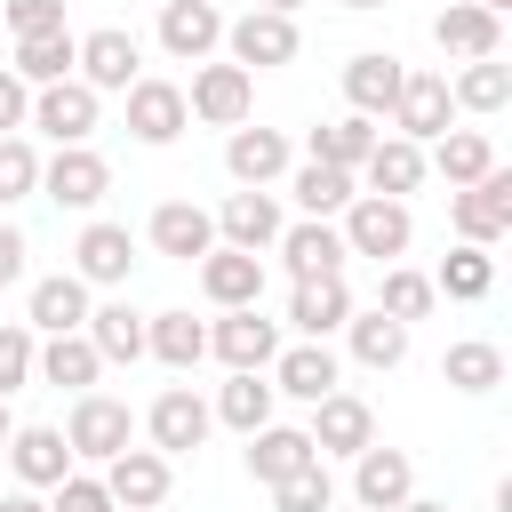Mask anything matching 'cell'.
Wrapping results in <instances>:
<instances>
[{
    "instance_id": "6da1fadb",
    "label": "cell",
    "mask_w": 512,
    "mask_h": 512,
    "mask_svg": "<svg viewBox=\"0 0 512 512\" xmlns=\"http://www.w3.org/2000/svg\"><path fill=\"white\" fill-rule=\"evenodd\" d=\"M344 256H376V264H400L408 256V240H416V216H408V200H376V192H352V208H344Z\"/></svg>"
},
{
    "instance_id": "7a4b0ae2",
    "label": "cell",
    "mask_w": 512,
    "mask_h": 512,
    "mask_svg": "<svg viewBox=\"0 0 512 512\" xmlns=\"http://www.w3.org/2000/svg\"><path fill=\"white\" fill-rule=\"evenodd\" d=\"M64 448H72V464L80 456L88 464H112L120 448H136V408L112 400V392H80L72 416H64Z\"/></svg>"
},
{
    "instance_id": "3957f363",
    "label": "cell",
    "mask_w": 512,
    "mask_h": 512,
    "mask_svg": "<svg viewBox=\"0 0 512 512\" xmlns=\"http://www.w3.org/2000/svg\"><path fill=\"white\" fill-rule=\"evenodd\" d=\"M448 224L464 232V248H496L504 232H512V168L496 160L480 184H464V192H448Z\"/></svg>"
},
{
    "instance_id": "277c9868",
    "label": "cell",
    "mask_w": 512,
    "mask_h": 512,
    "mask_svg": "<svg viewBox=\"0 0 512 512\" xmlns=\"http://www.w3.org/2000/svg\"><path fill=\"white\" fill-rule=\"evenodd\" d=\"M104 496H112V512H152V504H168V488H176V464L160 456V448H120L104 472Z\"/></svg>"
},
{
    "instance_id": "5b68a950",
    "label": "cell",
    "mask_w": 512,
    "mask_h": 512,
    "mask_svg": "<svg viewBox=\"0 0 512 512\" xmlns=\"http://www.w3.org/2000/svg\"><path fill=\"white\" fill-rule=\"evenodd\" d=\"M224 64H240V72H272V64H296V16H264V8H248V16H232L224 24Z\"/></svg>"
},
{
    "instance_id": "8992f818",
    "label": "cell",
    "mask_w": 512,
    "mask_h": 512,
    "mask_svg": "<svg viewBox=\"0 0 512 512\" xmlns=\"http://www.w3.org/2000/svg\"><path fill=\"white\" fill-rule=\"evenodd\" d=\"M144 56H136V32H120V24H96L88 40H80V64H72V80L80 88H96V96H128L144 72H136Z\"/></svg>"
},
{
    "instance_id": "52a82bcc",
    "label": "cell",
    "mask_w": 512,
    "mask_h": 512,
    "mask_svg": "<svg viewBox=\"0 0 512 512\" xmlns=\"http://www.w3.org/2000/svg\"><path fill=\"white\" fill-rule=\"evenodd\" d=\"M248 104H256V72H240V64H200L184 88V112L208 128H248Z\"/></svg>"
},
{
    "instance_id": "ba28073f",
    "label": "cell",
    "mask_w": 512,
    "mask_h": 512,
    "mask_svg": "<svg viewBox=\"0 0 512 512\" xmlns=\"http://www.w3.org/2000/svg\"><path fill=\"white\" fill-rule=\"evenodd\" d=\"M96 120H104V96L80 88V80H56V88H32V120L24 128H40L48 144H88Z\"/></svg>"
},
{
    "instance_id": "9c48e42d",
    "label": "cell",
    "mask_w": 512,
    "mask_h": 512,
    "mask_svg": "<svg viewBox=\"0 0 512 512\" xmlns=\"http://www.w3.org/2000/svg\"><path fill=\"white\" fill-rule=\"evenodd\" d=\"M304 440H312V456H360L368 440H376V408L360 400V392H328V400H312V424H304Z\"/></svg>"
},
{
    "instance_id": "30bf717a",
    "label": "cell",
    "mask_w": 512,
    "mask_h": 512,
    "mask_svg": "<svg viewBox=\"0 0 512 512\" xmlns=\"http://www.w3.org/2000/svg\"><path fill=\"white\" fill-rule=\"evenodd\" d=\"M40 192L56 208H96L112 192V168H104L96 144H56V160H40Z\"/></svg>"
},
{
    "instance_id": "8fae6325",
    "label": "cell",
    "mask_w": 512,
    "mask_h": 512,
    "mask_svg": "<svg viewBox=\"0 0 512 512\" xmlns=\"http://www.w3.org/2000/svg\"><path fill=\"white\" fill-rule=\"evenodd\" d=\"M128 272H136V232L112 224V216L80 224V240H72V280H88V288H120Z\"/></svg>"
},
{
    "instance_id": "7c38bea8",
    "label": "cell",
    "mask_w": 512,
    "mask_h": 512,
    "mask_svg": "<svg viewBox=\"0 0 512 512\" xmlns=\"http://www.w3.org/2000/svg\"><path fill=\"white\" fill-rule=\"evenodd\" d=\"M208 352H216L232 376H264L272 352H280V320H264L256 304H248V312H224V320L208 328Z\"/></svg>"
},
{
    "instance_id": "4fadbf2b",
    "label": "cell",
    "mask_w": 512,
    "mask_h": 512,
    "mask_svg": "<svg viewBox=\"0 0 512 512\" xmlns=\"http://www.w3.org/2000/svg\"><path fill=\"white\" fill-rule=\"evenodd\" d=\"M208 424H216V416H208V400H200L192 384H168V392L144 408V432H152V448H160L168 464H176V456H192V448L208 440Z\"/></svg>"
},
{
    "instance_id": "5bb4252c",
    "label": "cell",
    "mask_w": 512,
    "mask_h": 512,
    "mask_svg": "<svg viewBox=\"0 0 512 512\" xmlns=\"http://www.w3.org/2000/svg\"><path fill=\"white\" fill-rule=\"evenodd\" d=\"M408 496H416V464H408V448L368 440V448L352 456V504H360V512H392V504H408Z\"/></svg>"
},
{
    "instance_id": "9a60e30c",
    "label": "cell",
    "mask_w": 512,
    "mask_h": 512,
    "mask_svg": "<svg viewBox=\"0 0 512 512\" xmlns=\"http://www.w3.org/2000/svg\"><path fill=\"white\" fill-rule=\"evenodd\" d=\"M0 456H8V472H16V488H32V496H40V488H56V480L72 472V448H64V424H16Z\"/></svg>"
},
{
    "instance_id": "2e32d148",
    "label": "cell",
    "mask_w": 512,
    "mask_h": 512,
    "mask_svg": "<svg viewBox=\"0 0 512 512\" xmlns=\"http://www.w3.org/2000/svg\"><path fill=\"white\" fill-rule=\"evenodd\" d=\"M448 120H456V104H448V72H408V80H400V104H392V136L432 144V136H448Z\"/></svg>"
},
{
    "instance_id": "e0dca14e",
    "label": "cell",
    "mask_w": 512,
    "mask_h": 512,
    "mask_svg": "<svg viewBox=\"0 0 512 512\" xmlns=\"http://www.w3.org/2000/svg\"><path fill=\"white\" fill-rule=\"evenodd\" d=\"M296 160H288V136L280 128H232L224 136V176L240 184V192H264V184H280Z\"/></svg>"
},
{
    "instance_id": "ac0fdd59",
    "label": "cell",
    "mask_w": 512,
    "mask_h": 512,
    "mask_svg": "<svg viewBox=\"0 0 512 512\" xmlns=\"http://www.w3.org/2000/svg\"><path fill=\"white\" fill-rule=\"evenodd\" d=\"M264 376H272V392H288V400H304V408H312V400H328V392L344 384L336 352H328V344H304V336H296V344H280Z\"/></svg>"
},
{
    "instance_id": "d6986e66",
    "label": "cell",
    "mask_w": 512,
    "mask_h": 512,
    "mask_svg": "<svg viewBox=\"0 0 512 512\" xmlns=\"http://www.w3.org/2000/svg\"><path fill=\"white\" fill-rule=\"evenodd\" d=\"M432 40H440V56L480 64V56H504V16H488V8H472V0H448V8L432 16Z\"/></svg>"
},
{
    "instance_id": "ffe728a7",
    "label": "cell",
    "mask_w": 512,
    "mask_h": 512,
    "mask_svg": "<svg viewBox=\"0 0 512 512\" xmlns=\"http://www.w3.org/2000/svg\"><path fill=\"white\" fill-rule=\"evenodd\" d=\"M400 80H408V64H400V56H384V48H360V56L344 64V104H352L360 120H392V104H400Z\"/></svg>"
},
{
    "instance_id": "44dd1931",
    "label": "cell",
    "mask_w": 512,
    "mask_h": 512,
    "mask_svg": "<svg viewBox=\"0 0 512 512\" xmlns=\"http://www.w3.org/2000/svg\"><path fill=\"white\" fill-rule=\"evenodd\" d=\"M272 256H280L296 280H328V272H344V232L320 224V216H296V224H280Z\"/></svg>"
},
{
    "instance_id": "7402d4cb",
    "label": "cell",
    "mask_w": 512,
    "mask_h": 512,
    "mask_svg": "<svg viewBox=\"0 0 512 512\" xmlns=\"http://www.w3.org/2000/svg\"><path fill=\"white\" fill-rule=\"evenodd\" d=\"M200 296H208L216 312H248V304H264V256L208 248V256H200Z\"/></svg>"
},
{
    "instance_id": "603a6c76",
    "label": "cell",
    "mask_w": 512,
    "mask_h": 512,
    "mask_svg": "<svg viewBox=\"0 0 512 512\" xmlns=\"http://www.w3.org/2000/svg\"><path fill=\"white\" fill-rule=\"evenodd\" d=\"M160 48L176 64H208V48H224V8L216 0H168L160 8Z\"/></svg>"
},
{
    "instance_id": "cb8c5ba5",
    "label": "cell",
    "mask_w": 512,
    "mask_h": 512,
    "mask_svg": "<svg viewBox=\"0 0 512 512\" xmlns=\"http://www.w3.org/2000/svg\"><path fill=\"white\" fill-rule=\"evenodd\" d=\"M192 128V112H184V88L176 80H136L128 88V136L136 144H176Z\"/></svg>"
},
{
    "instance_id": "d4e9b609",
    "label": "cell",
    "mask_w": 512,
    "mask_h": 512,
    "mask_svg": "<svg viewBox=\"0 0 512 512\" xmlns=\"http://www.w3.org/2000/svg\"><path fill=\"white\" fill-rule=\"evenodd\" d=\"M280 240V200L272 192H232L216 208V248H240V256H264Z\"/></svg>"
},
{
    "instance_id": "484cf974",
    "label": "cell",
    "mask_w": 512,
    "mask_h": 512,
    "mask_svg": "<svg viewBox=\"0 0 512 512\" xmlns=\"http://www.w3.org/2000/svg\"><path fill=\"white\" fill-rule=\"evenodd\" d=\"M144 240H152L160 256H176V264H200V256L216 248V216L192 208V200H160L152 224H144Z\"/></svg>"
},
{
    "instance_id": "4316f807",
    "label": "cell",
    "mask_w": 512,
    "mask_h": 512,
    "mask_svg": "<svg viewBox=\"0 0 512 512\" xmlns=\"http://www.w3.org/2000/svg\"><path fill=\"white\" fill-rule=\"evenodd\" d=\"M344 320H352V288H344V272H328V280H296V296H288V328H296L304 344H328Z\"/></svg>"
},
{
    "instance_id": "83f0119b",
    "label": "cell",
    "mask_w": 512,
    "mask_h": 512,
    "mask_svg": "<svg viewBox=\"0 0 512 512\" xmlns=\"http://www.w3.org/2000/svg\"><path fill=\"white\" fill-rule=\"evenodd\" d=\"M80 320H88V280H72V272L32 280V304H24L32 336H80Z\"/></svg>"
},
{
    "instance_id": "f1b7e54d",
    "label": "cell",
    "mask_w": 512,
    "mask_h": 512,
    "mask_svg": "<svg viewBox=\"0 0 512 512\" xmlns=\"http://www.w3.org/2000/svg\"><path fill=\"white\" fill-rule=\"evenodd\" d=\"M80 336L96 344V360H104V368H112V360H120V368H136V360H144V312H136L128 296H112V304H88Z\"/></svg>"
},
{
    "instance_id": "f546056e",
    "label": "cell",
    "mask_w": 512,
    "mask_h": 512,
    "mask_svg": "<svg viewBox=\"0 0 512 512\" xmlns=\"http://www.w3.org/2000/svg\"><path fill=\"white\" fill-rule=\"evenodd\" d=\"M96 376H104V360H96V344L88 336H40V352H32V384H56V392H96Z\"/></svg>"
},
{
    "instance_id": "4dcf8cb0",
    "label": "cell",
    "mask_w": 512,
    "mask_h": 512,
    "mask_svg": "<svg viewBox=\"0 0 512 512\" xmlns=\"http://www.w3.org/2000/svg\"><path fill=\"white\" fill-rule=\"evenodd\" d=\"M488 168H496V144H488V128H448V136H432V152H424V176H448V192L480 184Z\"/></svg>"
},
{
    "instance_id": "1f68e13d",
    "label": "cell",
    "mask_w": 512,
    "mask_h": 512,
    "mask_svg": "<svg viewBox=\"0 0 512 512\" xmlns=\"http://www.w3.org/2000/svg\"><path fill=\"white\" fill-rule=\"evenodd\" d=\"M72 64H80V32H40V40H8V72H16L24 88H56V80H72Z\"/></svg>"
},
{
    "instance_id": "d6a6232c",
    "label": "cell",
    "mask_w": 512,
    "mask_h": 512,
    "mask_svg": "<svg viewBox=\"0 0 512 512\" xmlns=\"http://www.w3.org/2000/svg\"><path fill=\"white\" fill-rule=\"evenodd\" d=\"M360 184H368L376 200H408V192L424 184V144H408V136H376V152L360 160Z\"/></svg>"
},
{
    "instance_id": "836d02e7",
    "label": "cell",
    "mask_w": 512,
    "mask_h": 512,
    "mask_svg": "<svg viewBox=\"0 0 512 512\" xmlns=\"http://www.w3.org/2000/svg\"><path fill=\"white\" fill-rule=\"evenodd\" d=\"M144 352H152L160 368L192 376V368L208 360V320H192V312H152V320H144Z\"/></svg>"
},
{
    "instance_id": "e575fe53",
    "label": "cell",
    "mask_w": 512,
    "mask_h": 512,
    "mask_svg": "<svg viewBox=\"0 0 512 512\" xmlns=\"http://www.w3.org/2000/svg\"><path fill=\"white\" fill-rule=\"evenodd\" d=\"M304 464H320L312 440H304V424H264V432H248V480L280 488V480L304 472Z\"/></svg>"
},
{
    "instance_id": "d590c367",
    "label": "cell",
    "mask_w": 512,
    "mask_h": 512,
    "mask_svg": "<svg viewBox=\"0 0 512 512\" xmlns=\"http://www.w3.org/2000/svg\"><path fill=\"white\" fill-rule=\"evenodd\" d=\"M376 120H360V112H344V120H328V128H312V144H304V160H328V168H344V176H360V160L376 152Z\"/></svg>"
},
{
    "instance_id": "8d00e7d4",
    "label": "cell",
    "mask_w": 512,
    "mask_h": 512,
    "mask_svg": "<svg viewBox=\"0 0 512 512\" xmlns=\"http://www.w3.org/2000/svg\"><path fill=\"white\" fill-rule=\"evenodd\" d=\"M288 192H296V208L304 216H344L352 208V192H360V176H344V168H328V160H304V168H288Z\"/></svg>"
},
{
    "instance_id": "74e56055",
    "label": "cell",
    "mask_w": 512,
    "mask_h": 512,
    "mask_svg": "<svg viewBox=\"0 0 512 512\" xmlns=\"http://www.w3.org/2000/svg\"><path fill=\"white\" fill-rule=\"evenodd\" d=\"M272 400H280V392H272V376H224L208 416H216V424H232V432L248 440V432H264V424H272Z\"/></svg>"
},
{
    "instance_id": "f35d334b",
    "label": "cell",
    "mask_w": 512,
    "mask_h": 512,
    "mask_svg": "<svg viewBox=\"0 0 512 512\" xmlns=\"http://www.w3.org/2000/svg\"><path fill=\"white\" fill-rule=\"evenodd\" d=\"M448 104H456V112H480V120H496V112L512 104V72H504V56H480V64H464V72L448 80Z\"/></svg>"
},
{
    "instance_id": "ab89813d",
    "label": "cell",
    "mask_w": 512,
    "mask_h": 512,
    "mask_svg": "<svg viewBox=\"0 0 512 512\" xmlns=\"http://www.w3.org/2000/svg\"><path fill=\"white\" fill-rule=\"evenodd\" d=\"M344 344H352V360H360V368H376V376L408 360V328H400V320H384V312H352V320H344Z\"/></svg>"
},
{
    "instance_id": "60d3db41",
    "label": "cell",
    "mask_w": 512,
    "mask_h": 512,
    "mask_svg": "<svg viewBox=\"0 0 512 512\" xmlns=\"http://www.w3.org/2000/svg\"><path fill=\"white\" fill-rule=\"evenodd\" d=\"M488 288H496V256L488 248H448L440 272H432V296H448V304H480Z\"/></svg>"
},
{
    "instance_id": "b9f144b4",
    "label": "cell",
    "mask_w": 512,
    "mask_h": 512,
    "mask_svg": "<svg viewBox=\"0 0 512 512\" xmlns=\"http://www.w3.org/2000/svg\"><path fill=\"white\" fill-rule=\"evenodd\" d=\"M440 296H432V272H408V264H384V280H376V312L384 320H400V328H416L424 312H432Z\"/></svg>"
},
{
    "instance_id": "7bdbcfd3",
    "label": "cell",
    "mask_w": 512,
    "mask_h": 512,
    "mask_svg": "<svg viewBox=\"0 0 512 512\" xmlns=\"http://www.w3.org/2000/svg\"><path fill=\"white\" fill-rule=\"evenodd\" d=\"M440 376H448L456 392H496V384H504V352H496L488 336H464V344L440 352Z\"/></svg>"
},
{
    "instance_id": "ee69618b",
    "label": "cell",
    "mask_w": 512,
    "mask_h": 512,
    "mask_svg": "<svg viewBox=\"0 0 512 512\" xmlns=\"http://www.w3.org/2000/svg\"><path fill=\"white\" fill-rule=\"evenodd\" d=\"M272 512H336V480H328V456H320V464H304V472H288V480L272 488Z\"/></svg>"
},
{
    "instance_id": "f6af8a7d",
    "label": "cell",
    "mask_w": 512,
    "mask_h": 512,
    "mask_svg": "<svg viewBox=\"0 0 512 512\" xmlns=\"http://www.w3.org/2000/svg\"><path fill=\"white\" fill-rule=\"evenodd\" d=\"M40 192V152H32V136H0V208H16V200H32Z\"/></svg>"
},
{
    "instance_id": "bcb514c9",
    "label": "cell",
    "mask_w": 512,
    "mask_h": 512,
    "mask_svg": "<svg viewBox=\"0 0 512 512\" xmlns=\"http://www.w3.org/2000/svg\"><path fill=\"white\" fill-rule=\"evenodd\" d=\"M0 32L40 40V32H72V24H64V0H0Z\"/></svg>"
},
{
    "instance_id": "7dc6e473",
    "label": "cell",
    "mask_w": 512,
    "mask_h": 512,
    "mask_svg": "<svg viewBox=\"0 0 512 512\" xmlns=\"http://www.w3.org/2000/svg\"><path fill=\"white\" fill-rule=\"evenodd\" d=\"M32 352H40V336L24 320H0V400L32 384Z\"/></svg>"
},
{
    "instance_id": "c3c4849f",
    "label": "cell",
    "mask_w": 512,
    "mask_h": 512,
    "mask_svg": "<svg viewBox=\"0 0 512 512\" xmlns=\"http://www.w3.org/2000/svg\"><path fill=\"white\" fill-rule=\"evenodd\" d=\"M48 512H112V496H104L96 472H64V480L48 488Z\"/></svg>"
},
{
    "instance_id": "681fc988",
    "label": "cell",
    "mask_w": 512,
    "mask_h": 512,
    "mask_svg": "<svg viewBox=\"0 0 512 512\" xmlns=\"http://www.w3.org/2000/svg\"><path fill=\"white\" fill-rule=\"evenodd\" d=\"M24 120H32V88L0 64V136H24Z\"/></svg>"
},
{
    "instance_id": "f907efd6",
    "label": "cell",
    "mask_w": 512,
    "mask_h": 512,
    "mask_svg": "<svg viewBox=\"0 0 512 512\" xmlns=\"http://www.w3.org/2000/svg\"><path fill=\"white\" fill-rule=\"evenodd\" d=\"M24 256H32V248H24V232L0 216V288H8V280H24Z\"/></svg>"
},
{
    "instance_id": "816d5d0a",
    "label": "cell",
    "mask_w": 512,
    "mask_h": 512,
    "mask_svg": "<svg viewBox=\"0 0 512 512\" xmlns=\"http://www.w3.org/2000/svg\"><path fill=\"white\" fill-rule=\"evenodd\" d=\"M0 512H48V496H32V488H16V496H0Z\"/></svg>"
},
{
    "instance_id": "f5cc1de1",
    "label": "cell",
    "mask_w": 512,
    "mask_h": 512,
    "mask_svg": "<svg viewBox=\"0 0 512 512\" xmlns=\"http://www.w3.org/2000/svg\"><path fill=\"white\" fill-rule=\"evenodd\" d=\"M392 512H448L440 496H408V504H392Z\"/></svg>"
},
{
    "instance_id": "db71d44e",
    "label": "cell",
    "mask_w": 512,
    "mask_h": 512,
    "mask_svg": "<svg viewBox=\"0 0 512 512\" xmlns=\"http://www.w3.org/2000/svg\"><path fill=\"white\" fill-rule=\"evenodd\" d=\"M256 8H264V16H296L304 0H256Z\"/></svg>"
},
{
    "instance_id": "11a10c76",
    "label": "cell",
    "mask_w": 512,
    "mask_h": 512,
    "mask_svg": "<svg viewBox=\"0 0 512 512\" xmlns=\"http://www.w3.org/2000/svg\"><path fill=\"white\" fill-rule=\"evenodd\" d=\"M8 432H16V408H8V400H0V448H8Z\"/></svg>"
},
{
    "instance_id": "9f6ffc18",
    "label": "cell",
    "mask_w": 512,
    "mask_h": 512,
    "mask_svg": "<svg viewBox=\"0 0 512 512\" xmlns=\"http://www.w3.org/2000/svg\"><path fill=\"white\" fill-rule=\"evenodd\" d=\"M472 8H488V16H504V8H512V0H472Z\"/></svg>"
},
{
    "instance_id": "6f0895ef",
    "label": "cell",
    "mask_w": 512,
    "mask_h": 512,
    "mask_svg": "<svg viewBox=\"0 0 512 512\" xmlns=\"http://www.w3.org/2000/svg\"><path fill=\"white\" fill-rule=\"evenodd\" d=\"M336 8H360V16H368V8H384V0H336Z\"/></svg>"
},
{
    "instance_id": "680465c9",
    "label": "cell",
    "mask_w": 512,
    "mask_h": 512,
    "mask_svg": "<svg viewBox=\"0 0 512 512\" xmlns=\"http://www.w3.org/2000/svg\"><path fill=\"white\" fill-rule=\"evenodd\" d=\"M336 512H360V504H336Z\"/></svg>"
},
{
    "instance_id": "91938a15",
    "label": "cell",
    "mask_w": 512,
    "mask_h": 512,
    "mask_svg": "<svg viewBox=\"0 0 512 512\" xmlns=\"http://www.w3.org/2000/svg\"><path fill=\"white\" fill-rule=\"evenodd\" d=\"M0 48H8V32H0Z\"/></svg>"
}]
</instances>
